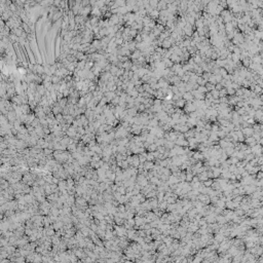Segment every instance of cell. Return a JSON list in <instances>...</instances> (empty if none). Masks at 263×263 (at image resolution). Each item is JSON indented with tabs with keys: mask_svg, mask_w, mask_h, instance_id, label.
I'll return each instance as SVG.
<instances>
[{
	"mask_svg": "<svg viewBox=\"0 0 263 263\" xmlns=\"http://www.w3.org/2000/svg\"><path fill=\"white\" fill-rule=\"evenodd\" d=\"M183 110H184V112L186 113V114H188V113H190V112L195 111L196 107L192 104V102H186L185 106L183 107Z\"/></svg>",
	"mask_w": 263,
	"mask_h": 263,
	"instance_id": "6da1fadb",
	"label": "cell"
},
{
	"mask_svg": "<svg viewBox=\"0 0 263 263\" xmlns=\"http://www.w3.org/2000/svg\"><path fill=\"white\" fill-rule=\"evenodd\" d=\"M242 132H243V135L246 137H251L253 134H254V129H252V126H248V128H245V129H242Z\"/></svg>",
	"mask_w": 263,
	"mask_h": 263,
	"instance_id": "7a4b0ae2",
	"label": "cell"
},
{
	"mask_svg": "<svg viewBox=\"0 0 263 263\" xmlns=\"http://www.w3.org/2000/svg\"><path fill=\"white\" fill-rule=\"evenodd\" d=\"M216 222L218 223L219 225H222V224H225V223H227L225 216H224V215H221V214H218V215L216 216Z\"/></svg>",
	"mask_w": 263,
	"mask_h": 263,
	"instance_id": "3957f363",
	"label": "cell"
},
{
	"mask_svg": "<svg viewBox=\"0 0 263 263\" xmlns=\"http://www.w3.org/2000/svg\"><path fill=\"white\" fill-rule=\"evenodd\" d=\"M182 99H184L186 102H192L194 98H193V96L191 95L190 92H185L184 94L182 95Z\"/></svg>",
	"mask_w": 263,
	"mask_h": 263,
	"instance_id": "277c9868",
	"label": "cell"
},
{
	"mask_svg": "<svg viewBox=\"0 0 263 263\" xmlns=\"http://www.w3.org/2000/svg\"><path fill=\"white\" fill-rule=\"evenodd\" d=\"M148 16H150L152 20H156V19H158V16H159V10H157L156 8H154V9H152L150 12L148 13Z\"/></svg>",
	"mask_w": 263,
	"mask_h": 263,
	"instance_id": "5b68a950",
	"label": "cell"
},
{
	"mask_svg": "<svg viewBox=\"0 0 263 263\" xmlns=\"http://www.w3.org/2000/svg\"><path fill=\"white\" fill-rule=\"evenodd\" d=\"M140 205H141V208H142L143 210H145V211H151L152 210V208L150 206V202H149L148 199H146L145 202H142V203H140Z\"/></svg>",
	"mask_w": 263,
	"mask_h": 263,
	"instance_id": "8992f818",
	"label": "cell"
},
{
	"mask_svg": "<svg viewBox=\"0 0 263 263\" xmlns=\"http://www.w3.org/2000/svg\"><path fill=\"white\" fill-rule=\"evenodd\" d=\"M171 46H172V42L170 41V39H169V38L163 39L162 42V49H170Z\"/></svg>",
	"mask_w": 263,
	"mask_h": 263,
	"instance_id": "52a82bcc",
	"label": "cell"
},
{
	"mask_svg": "<svg viewBox=\"0 0 263 263\" xmlns=\"http://www.w3.org/2000/svg\"><path fill=\"white\" fill-rule=\"evenodd\" d=\"M156 9L157 10H162V9H166V2L165 0H159L157 3V6H156Z\"/></svg>",
	"mask_w": 263,
	"mask_h": 263,
	"instance_id": "ba28073f",
	"label": "cell"
},
{
	"mask_svg": "<svg viewBox=\"0 0 263 263\" xmlns=\"http://www.w3.org/2000/svg\"><path fill=\"white\" fill-rule=\"evenodd\" d=\"M143 166H144V170L149 171V170H152V168H153V166H154V162H150V160H146V162L143 163Z\"/></svg>",
	"mask_w": 263,
	"mask_h": 263,
	"instance_id": "9c48e42d",
	"label": "cell"
},
{
	"mask_svg": "<svg viewBox=\"0 0 263 263\" xmlns=\"http://www.w3.org/2000/svg\"><path fill=\"white\" fill-rule=\"evenodd\" d=\"M158 174H163V175H166V176H170V175L172 174L171 170H170L169 168H166V166H165V168H160V170L157 172Z\"/></svg>",
	"mask_w": 263,
	"mask_h": 263,
	"instance_id": "30bf717a",
	"label": "cell"
},
{
	"mask_svg": "<svg viewBox=\"0 0 263 263\" xmlns=\"http://www.w3.org/2000/svg\"><path fill=\"white\" fill-rule=\"evenodd\" d=\"M214 239H215V241L216 242H218V243H221L223 239H225V236L223 235L222 233H220V232H218V233H215L214 234Z\"/></svg>",
	"mask_w": 263,
	"mask_h": 263,
	"instance_id": "8fae6325",
	"label": "cell"
},
{
	"mask_svg": "<svg viewBox=\"0 0 263 263\" xmlns=\"http://www.w3.org/2000/svg\"><path fill=\"white\" fill-rule=\"evenodd\" d=\"M166 207H168V202H166V200H162V202H158V209H159V210L166 212Z\"/></svg>",
	"mask_w": 263,
	"mask_h": 263,
	"instance_id": "7c38bea8",
	"label": "cell"
},
{
	"mask_svg": "<svg viewBox=\"0 0 263 263\" xmlns=\"http://www.w3.org/2000/svg\"><path fill=\"white\" fill-rule=\"evenodd\" d=\"M181 69H182V65H181L180 63H174V65L171 68V70H172V71H174L175 73H177Z\"/></svg>",
	"mask_w": 263,
	"mask_h": 263,
	"instance_id": "4fadbf2b",
	"label": "cell"
},
{
	"mask_svg": "<svg viewBox=\"0 0 263 263\" xmlns=\"http://www.w3.org/2000/svg\"><path fill=\"white\" fill-rule=\"evenodd\" d=\"M146 150L148 151V152H154L155 150H157V146H156V144H154V143L149 144L148 148H147Z\"/></svg>",
	"mask_w": 263,
	"mask_h": 263,
	"instance_id": "5bb4252c",
	"label": "cell"
},
{
	"mask_svg": "<svg viewBox=\"0 0 263 263\" xmlns=\"http://www.w3.org/2000/svg\"><path fill=\"white\" fill-rule=\"evenodd\" d=\"M224 26H225V31L226 32H231V31H233V26H232V24H231V22H229V23H226V24H224Z\"/></svg>",
	"mask_w": 263,
	"mask_h": 263,
	"instance_id": "9a60e30c",
	"label": "cell"
},
{
	"mask_svg": "<svg viewBox=\"0 0 263 263\" xmlns=\"http://www.w3.org/2000/svg\"><path fill=\"white\" fill-rule=\"evenodd\" d=\"M214 179H211V178H208L206 181H202V184L206 186V187H211V185L213 184Z\"/></svg>",
	"mask_w": 263,
	"mask_h": 263,
	"instance_id": "2e32d148",
	"label": "cell"
},
{
	"mask_svg": "<svg viewBox=\"0 0 263 263\" xmlns=\"http://www.w3.org/2000/svg\"><path fill=\"white\" fill-rule=\"evenodd\" d=\"M146 159L147 160H150V162H154L155 160V157L153 155V152H146Z\"/></svg>",
	"mask_w": 263,
	"mask_h": 263,
	"instance_id": "e0dca14e",
	"label": "cell"
},
{
	"mask_svg": "<svg viewBox=\"0 0 263 263\" xmlns=\"http://www.w3.org/2000/svg\"><path fill=\"white\" fill-rule=\"evenodd\" d=\"M215 206H216V207H219V208H221V209H225L226 207H225V202L224 200H222V199H218L216 202V203H215Z\"/></svg>",
	"mask_w": 263,
	"mask_h": 263,
	"instance_id": "ac0fdd59",
	"label": "cell"
},
{
	"mask_svg": "<svg viewBox=\"0 0 263 263\" xmlns=\"http://www.w3.org/2000/svg\"><path fill=\"white\" fill-rule=\"evenodd\" d=\"M156 193H157V189H156V190H151V191H149L148 193H147L146 195H145L146 199H147V198H151V197L156 196Z\"/></svg>",
	"mask_w": 263,
	"mask_h": 263,
	"instance_id": "d6986e66",
	"label": "cell"
},
{
	"mask_svg": "<svg viewBox=\"0 0 263 263\" xmlns=\"http://www.w3.org/2000/svg\"><path fill=\"white\" fill-rule=\"evenodd\" d=\"M208 81H206L205 79H203L202 76H198V77H197V79H196V83L198 84V85H206V83H207Z\"/></svg>",
	"mask_w": 263,
	"mask_h": 263,
	"instance_id": "ffe728a7",
	"label": "cell"
},
{
	"mask_svg": "<svg viewBox=\"0 0 263 263\" xmlns=\"http://www.w3.org/2000/svg\"><path fill=\"white\" fill-rule=\"evenodd\" d=\"M147 152V151H146ZM146 152H144V153H140V154H138L139 155V160H140V163H144L146 162Z\"/></svg>",
	"mask_w": 263,
	"mask_h": 263,
	"instance_id": "44dd1931",
	"label": "cell"
},
{
	"mask_svg": "<svg viewBox=\"0 0 263 263\" xmlns=\"http://www.w3.org/2000/svg\"><path fill=\"white\" fill-rule=\"evenodd\" d=\"M225 207H226V209H229V210H234L233 202L232 200H227V202H225Z\"/></svg>",
	"mask_w": 263,
	"mask_h": 263,
	"instance_id": "7402d4cb",
	"label": "cell"
},
{
	"mask_svg": "<svg viewBox=\"0 0 263 263\" xmlns=\"http://www.w3.org/2000/svg\"><path fill=\"white\" fill-rule=\"evenodd\" d=\"M253 92L256 93V94H258V95H261V94H262V87L260 86V85H258V84H255Z\"/></svg>",
	"mask_w": 263,
	"mask_h": 263,
	"instance_id": "603a6c76",
	"label": "cell"
},
{
	"mask_svg": "<svg viewBox=\"0 0 263 263\" xmlns=\"http://www.w3.org/2000/svg\"><path fill=\"white\" fill-rule=\"evenodd\" d=\"M128 95H129V96H131V97H133V98L135 99V98H137L138 96H139V92H138L137 89H132Z\"/></svg>",
	"mask_w": 263,
	"mask_h": 263,
	"instance_id": "cb8c5ba5",
	"label": "cell"
},
{
	"mask_svg": "<svg viewBox=\"0 0 263 263\" xmlns=\"http://www.w3.org/2000/svg\"><path fill=\"white\" fill-rule=\"evenodd\" d=\"M174 146H175L174 142H172V141H168V140L166 141V143H165V147H166V149H172Z\"/></svg>",
	"mask_w": 263,
	"mask_h": 263,
	"instance_id": "d4e9b609",
	"label": "cell"
},
{
	"mask_svg": "<svg viewBox=\"0 0 263 263\" xmlns=\"http://www.w3.org/2000/svg\"><path fill=\"white\" fill-rule=\"evenodd\" d=\"M125 5V0H116L115 1V6L116 7H121Z\"/></svg>",
	"mask_w": 263,
	"mask_h": 263,
	"instance_id": "484cf974",
	"label": "cell"
},
{
	"mask_svg": "<svg viewBox=\"0 0 263 263\" xmlns=\"http://www.w3.org/2000/svg\"><path fill=\"white\" fill-rule=\"evenodd\" d=\"M197 92L202 93V94H206V93H208V89L205 85H198V87H197Z\"/></svg>",
	"mask_w": 263,
	"mask_h": 263,
	"instance_id": "4316f807",
	"label": "cell"
},
{
	"mask_svg": "<svg viewBox=\"0 0 263 263\" xmlns=\"http://www.w3.org/2000/svg\"><path fill=\"white\" fill-rule=\"evenodd\" d=\"M216 134H217V136H218V138H219V139H223V138H224L225 136H226L225 132H223L222 129H219V131H217V132H216Z\"/></svg>",
	"mask_w": 263,
	"mask_h": 263,
	"instance_id": "83f0119b",
	"label": "cell"
},
{
	"mask_svg": "<svg viewBox=\"0 0 263 263\" xmlns=\"http://www.w3.org/2000/svg\"><path fill=\"white\" fill-rule=\"evenodd\" d=\"M226 90H227V96H234V94H235V89H233L230 86L226 87Z\"/></svg>",
	"mask_w": 263,
	"mask_h": 263,
	"instance_id": "f1b7e54d",
	"label": "cell"
},
{
	"mask_svg": "<svg viewBox=\"0 0 263 263\" xmlns=\"http://www.w3.org/2000/svg\"><path fill=\"white\" fill-rule=\"evenodd\" d=\"M129 166V162H126L125 159L124 160H121V165H120V168L122 169V170H126Z\"/></svg>",
	"mask_w": 263,
	"mask_h": 263,
	"instance_id": "f546056e",
	"label": "cell"
},
{
	"mask_svg": "<svg viewBox=\"0 0 263 263\" xmlns=\"http://www.w3.org/2000/svg\"><path fill=\"white\" fill-rule=\"evenodd\" d=\"M211 95L212 97H213L214 99H219V90H216V89H213L211 90Z\"/></svg>",
	"mask_w": 263,
	"mask_h": 263,
	"instance_id": "4dcf8cb0",
	"label": "cell"
},
{
	"mask_svg": "<svg viewBox=\"0 0 263 263\" xmlns=\"http://www.w3.org/2000/svg\"><path fill=\"white\" fill-rule=\"evenodd\" d=\"M138 33H139V31H137V30H135V29H131V31H129V35L131 36V37H132L133 39H134V38L136 37V36H137V34H138Z\"/></svg>",
	"mask_w": 263,
	"mask_h": 263,
	"instance_id": "1f68e13d",
	"label": "cell"
},
{
	"mask_svg": "<svg viewBox=\"0 0 263 263\" xmlns=\"http://www.w3.org/2000/svg\"><path fill=\"white\" fill-rule=\"evenodd\" d=\"M205 86L207 87L208 92H211V90L215 89V84H212V83H210V82H207V83H206V85H205Z\"/></svg>",
	"mask_w": 263,
	"mask_h": 263,
	"instance_id": "d6a6232c",
	"label": "cell"
},
{
	"mask_svg": "<svg viewBox=\"0 0 263 263\" xmlns=\"http://www.w3.org/2000/svg\"><path fill=\"white\" fill-rule=\"evenodd\" d=\"M157 3H158V0H149V5L153 8H156Z\"/></svg>",
	"mask_w": 263,
	"mask_h": 263,
	"instance_id": "836d02e7",
	"label": "cell"
},
{
	"mask_svg": "<svg viewBox=\"0 0 263 263\" xmlns=\"http://www.w3.org/2000/svg\"><path fill=\"white\" fill-rule=\"evenodd\" d=\"M116 191L119 192L121 195H122V194H125V187H124V186H118V188H117Z\"/></svg>",
	"mask_w": 263,
	"mask_h": 263,
	"instance_id": "e575fe53",
	"label": "cell"
},
{
	"mask_svg": "<svg viewBox=\"0 0 263 263\" xmlns=\"http://www.w3.org/2000/svg\"><path fill=\"white\" fill-rule=\"evenodd\" d=\"M218 58H219V55H218L217 53H215V52L212 53V55H211V57H210V59H211L212 61H216Z\"/></svg>",
	"mask_w": 263,
	"mask_h": 263,
	"instance_id": "d590c367",
	"label": "cell"
},
{
	"mask_svg": "<svg viewBox=\"0 0 263 263\" xmlns=\"http://www.w3.org/2000/svg\"><path fill=\"white\" fill-rule=\"evenodd\" d=\"M210 75H211V72H203L202 74V77L205 79L206 81H208V79H209V77H210Z\"/></svg>",
	"mask_w": 263,
	"mask_h": 263,
	"instance_id": "8d00e7d4",
	"label": "cell"
},
{
	"mask_svg": "<svg viewBox=\"0 0 263 263\" xmlns=\"http://www.w3.org/2000/svg\"><path fill=\"white\" fill-rule=\"evenodd\" d=\"M189 129V128L187 125H186V123L185 124H183V125H181L180 126V131L179 132H181V133H185V132H187Z\"/></svg>",
	"mask_w": 263,
	"mask_h": 263,
	"instance_id": "74e56055",
	"label": "cell"
},
{
	"mask_svg": "<svg viewBox=\"0 0 263 263\" xmlns=\"http://www.w3.org/2000/svg\"><path fill=\"white\" fill-rule=\"evenodd\" d=\"M166 150V148L165 147V145H163V146H158V147H157V151L159 152V153H162V154L165 153Z\"/></svg>",
	"mask_w": 263,
	"mask_h": 263,
	"instance_id": "f35d334b",
	"label": "cell"
},
{
	"mask_svg": "<svg viewBox=\"0 0 263 263\" xmlns=\"http://www.w3.org/2000/svg\"><path fill=\"white\" fill-rule=\"evenodd\" d=\"M155 28H156L157 30H159L160 32H162V31H165L166 26H163V25H160V24H156V26H155Z\"/></svg>",
	"mask_w": 263,
	"mask_h": 263,
	"instance_id": "ab89813d",
	"label": "cell"
},
{
	"mask_svg": "<svg viewBox=\"0 0 263 263\" xmlns=\"http://www.w3.org/2000/svg\"><path fill=\"white\" fill-rule=\"evenodd\" d=\"M189 77H190L189 75L184 74V75L182 76V77H181V80H182L183 82H188V81H189Z\"/></svg>",
	"mask_w": 263,
	"mask_h": 263,
	"instance_id": "60d3db41",
	"label": "cell"
},
{
	"mask_svg": "<svg viewBox=\"0 0 263 263\" xmlns=\"http://www.w3.org/2000/svg\"><path fill=\"white\" fill-rule=\"evenodd\" d=\"M263 178V172L262 171H258L256 173V179L259 180V179H262Z\"/></svg>",
	"mask_w": 263,
	"mask_h": 263,
	"instance_id": "b9f144b4",
	"label": "cell"
},
{
	"mask_svg": "<svg viewBox=\"0 0 263 263\" xmlns=\"http://www.w3.org/2000/svg\"><path fill=\"white\" fill-rule=\"evenodd\" d=\"M153 105L155 106H160L162 105V100H159V99H154V102H153Z\"/></svg>",
	"mask_w": 263,
	"mask_h": 263,
	"instance_id": "7bdbcfd3",
	"label": "cell"
},
{
	"mask_svg": "<svg viewBox=\"0 0 263 263\" xmlns=\"http://www.w3.org/2000/svg\"><path fill=\"white\" fill-rule=\"evenodd\" d=\"M207 176H208V178H211V179H214L213 172H212L211 170H209V171H207Z\"/></svg>",
	"mask_w": 263,
	"mask_h": 263,
	"instance_id": "ee69618b",
	"label": "cell"
},
{
	"mask_svg": "<svg viewBox=\"0 0 263 263\" xmlns=\"http://www.w3.org/2000/svg\"><path fill=\"white\" fill-rule=\"evenodd\" d=\"M215 78H216V81H217V83H218V82H221V80H222V76L220 75V74H217V75H215Z\"/></svg>",
	"mask_w": 263,
	"mask_h": 263,
	"instance_id": "f6af8a7d",
	"label": "cell"
},
{
	"mask_svg": "<svg viewBox=\"0 0 263 263\" xmlns=\"http://www.w3.org/2000/svg\"><path fill=\"white\" fill-rule=\"evenodd\" d=\"M222 87H223V86H222V84L220 83V82H218V83L215 84V89H216V90H220V89H222Z\"/></svg>",
	"mask_w": 263,
	"mask_h": 263,
	"instance_id": "bcb514c9",
	"label": "cell"
},
{
	"mask_svg": "<svg viewBox=\"0 0 263 263\" xmlns=\"http://www.w3.org/2000/svg\"><path fill=\"white\" fill-rule=\"evenodd\" d=\"M128 222H129V225L134 227V225H135V219H134V218L129 219V220H128Z\"/></svg>",
	"mask_w": 263,
	"mask_h": 263,
	"instance_id": "7dc6e473",
	"label": "cell"
},
{
	"mask_svg": "<svg viewBox=\"0 0 263 263\" xmlns=\"http://www.w3.org/2000/svg\"><path fill=\"white\" fill-rule=\"evenodd\" d=\"M138 193H140V190H139V189H136V188L133 189V191H132V194H133V195H137Z\"/></svg>",
	"mask_w": 263,
	"mask_h": 263,
	"instance_id": "c3c4849f",
	"label": "cell"
},
{
	"mask_svg": "<svg viewBox=\"0 0 263 263\" xmlns=\"http://www.w3.org/2000/svg\"><path fill=\"white\" fill-rule=\"evenodd\" d=\"M112 236V233L110 232V231H107V233H106V237H108V239H110V237Z\"/></svg>",
	"mask_w": 263,
	"mask_h": 263,
	"instance_id": "681fc988",
	"label": "cell"
},
{
	"mask_svg": "<svg viewBox=\"0 0 263 263\" xmlns=\"http://www.w3.org/2000/svg\"><path fill=\"white\" fill-rule=\"evenodd\" d=\"M53 81L55 83L58 82V81H59V78H58V77H53Z\"/></svg>",
	"mask_w": 263,
	"mask_h": 263,
	"instance_id": "f907efd6",
	"label": "cell"
}]
</instances>
